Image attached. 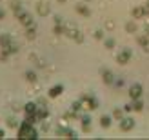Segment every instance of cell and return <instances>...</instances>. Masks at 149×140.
Returning a JSON list of instances; mask_svg holds the SVG:
<instances>
[{
    "label": "cell",
    "instance_id": "cell-1",
    "mask_svg": "<svg viewBox=\"0 0 149 140\" xmlns=\"http://www.w3.org/2000/svg\"><path fill=\"white\" fill-rule=\"evenodd\" d=\"M18 138H36V129L33 127V124H27V122L22 124L18 131Z\"/></svg>",
    "mask_w": 149,
    "mask_h": 140
},
{
    "label": "cell",
    "instance_id": "cell-2",
    "mask_svg": "<svg viewBox=\"0 0 149 140\" xmlns=\"http://www.w3.org/2000/svg\"><path fill=\"white\" fill-rule=\"evenodd\" d=\"M62 29H64V35L71 36V38H73V40H77V42H82V33H80L73 24H64Z\"/></svg>",
    "mask_w": 149,
    "mask_h": 140
},
{
    "label": "cell",
    "instance_id": "cell-3",
    "mask_svg": "<svg viewBox=\"0 0 149 140\" xmlns=\"http://www.w3.org/2000/svg\"><path fill=\"white\" fill-rule=\"evenodd\" d=\"M129 97H131L133 100H136V98L142 97V86H140V84H133V86L129 87Z\"/></svg>",
    "mask_w": 149,
    "mask_h": 140
},
{
    "label": "cell",
    "instance_id": "cell-4",
    "mask_svg": "<svg viewBox=\"0 0 149 140\" xmlns=\"http://www.w3.org/2000/svg\"><path fill=\"white\" fill-rule=\"evenodd\" d=\"M18 20L24 24L26 27H29V26H33V18H31V15L29 13H26V11H22L20 15H18Z\"/></svg>",
    "mask_w": 149,
    "mask_h": 140
},
{
    "label": "cell",
    "instance_id": "cell-5",
    "mask_svg": "<svg viewBox=\"0 0 149 140\" xmlns=\"http://www.w3.org/2000/svg\"><path fill=\"white\" fill-rule=\"evenodd\" d=\"M133 127H135V120H133V118H124V120H120V129L122 131H131Z\"/></svg>",
    "mask_w": 149,
    "mask_h": 140
},
{
    "label": "cell",
    "instance_id": "cell-6",
    "mask_svg": "<svg viewBox=\"0 0 149 140\" xmlns=\"http://www.w3.org/2000/svg\"><path fill=\"white\" fill-rule=\"evenodd\" d=\"M36 11H38V15H42V17H47L49 15V6L46 2H40L38 6H36Z\"/></svg>",
    "mask_w": 149,
    "mask_h": 140
},
{
    "label": "cell",
    "instance_id": "cell-7",
    "mask_svg": "<svg viewBox=\"0 0 149 140\" xmlns=\"http://www.w3.org/2000/svg\"><path fill=\"white\" fill-rule=\"evenodd\" d=\"M129 56H131V51H129V49H124L122 53L118 55V62H120V64H127Z\"/></svg>",
    "mask_w": 149,
    "mask_h": 140
},
{
    "label": "cell",
    "instance_id": "cell-8",
    "mask_svg": "<svg viewBox=\"0 0 149 140\" xmlns=\"http://www.w3.org/2000/svg\"><path fill=\"white\" fill-rule=\"evenodd\" d=\"M146 13H147V9H144V7H135V9H133V17H135V18H142Z\"/></svg>",
    "mask_w": 149,
    "mask_h": 140
},
{
    "label": "cell",
    "instance_id": "cell-9",
    "mask_svg": "<svg viewBox=\"0 0 149 140\" xmlns=\"http://www.w3.org/2000/svg\"><path fill=\"white\" fill-rule=\"evenodd\" d=\"M77 11H78L80 15H84V17H89V15H91V13H89V9H87V6H86V4H78V6H77Z\"/></svg>",
    "mask_w": 149,
    "mask_h": 140
},
{
    "label": "cell",
    "instance_id": "cell-10",
    "mask_svg": "<svg viewBox=\"0 0 149 140\" xmlns=\"http://www.w3.org/2000/svg\"><path fill=\"white\" fill-rule=\"evenodd\" d=\"M104 82L106 84H115V78H113V73L111 71H104Z\"/></svg>",
    "mask_w": 149,
    "mask_h": 140
},
{
    "label": "cell",
    "instance_id": "cell-11",
    "mask_svg": "<svg viewBox=\"0 0 149 140\" xmlns=\"http://www.w3.org/2000/svg\"><path fill=\"white\" fill-rule=\"evenodd\" d=\"M36 109H38V107H36V104H27V106H26V113H27V115H35Z\"/></svg>",
    "mask_w": 149,
    "mask_h": 140
},
{
    "label": "cell",
    "instance_id": "cell-12",
    "mask_svg": "<svg viewBox=\"0 0 149 140\" xmlns=\"http://www.w3.org/2000/svg\"><path fill=\"white\" fill-rule=\"evenodd\" d=\"M100 126L102 127H109L111 126V116H102V118H100Z\"/></svg>",
    "mask_w": 149,
    "mask_h": 140
},
{
    "label": "cell",
    "instance_id": "cell-13",
    "mask_svg": "<svg viewBox=\"0 0 149 140\" xmlns=\"http://www.w3.org/2000/svg\"><path fill=\"white\" fill-rule=\"evenodd\" d=\"M60 91H62V86H56V87H53V89H49V97H58Z\"/></svg>",
    "mask_w": 149,
    "mask_h": 140
},
{
    "label": "cell",
    "instance_id": "cell-14",
    "mask_svg": "<svg viewBox=\"0 0 149 140\" xmlns=\"http://www.w3.org/2000/svg\"><path fill=\"white\" fill-rule=\"evenodd\" d=\"M35 33H36V29H35L33 26H29V27H27V33H26V35H27V38H29V40H33V38H35Z\"/></svg>",
    "mask_w": 149,
    "mask_h": 140
},
{
    "label": "cell",
    "instance_id": "cell-15",
    "mask_svg": "<svg viewBox=\"0 0 149 140\" xmlns=\"http://www.w3.org/2000/svg\"><path fill=\"white\" fill-rule=\"evenodd\" d=\"M35 115L38 116V118H46V116H47V111H46L44 107H40V109H36V113H35Z\"/></svg>",
    "mask_w": 149,
    "mask_h": 140
},
{
    "label": "cell",
    "instance_id": "cell-16",
    "mask_svg": "<svg viewBox=\"0 0 149 140\" xmlns=\"http://www.w3.org/2000/svg\"><path fill=\"white\" fill-rule=\"evenodd\" d=\"M125 29H127L129 33H135V31H136V24H135V22H127V26H125Z\"/></svg>",
    "mask_w": 149,
    "mask_h": 140
},
{
    "label": "cell",
    "instance_id": "cell-17",
    "mask_svg": "<svg viewBox=\"0 0 149 140\" xmlns=\"http://www.w3.org/2000/svg\"><path fill=\"white\" fill-rule=\"evenodd\" d=\"M26 78L29 80V82H35V80H36V75H35L33 71H27V73H26Z\"/></svg>",
    "mask_w": 149,
    "mask_h": 140
},
{
    "label": "cell",
    "instance_id": "cell-18",
    "mask_svg": "<svg viewBox=\"0 0 149 140\" xmlns=\"http://www.w3.org/2000/svg\"><path fill=\"white\" fill-rule=\"evenodd\" d=\"M133 109H135V111H142V102H140L138 98L135 100V104H133Z\"/></svg>",
    "mask_w": 149,
    "mask_h": 140
},
{
    "label": "cell",
    "instance_id": "cell-19",
    "mask_svg": "<svg viewBox=\"0 0 149 140\" xmlns=\"http://www.w3.org/2000/svg\"><path fill=\"white\" fill-rule=\"evenodd\" d=\"M113 46H115V40H113V38H107V40H106V47H109V49H111Z\"/></svg>",
    "mask_w": 149,
    "mask_h": 140
},
{
    "label": "cell",
    "instance_id": "cell-20",
    "mask_svg": "<svg viewBox=\"0 0 149 140\" xmlns=\"http://www.w3.org/2000/svg\"><path fill=\"white\" fill-rule=\"evenodd\" d=\"M7 126H9V127H15V126H17V122H15V118H9V120H7Z\"/></svg>",
    "mask_w": 149,
    "mask_h": 140
},
{
    "label": "cell",
    "instance_id": "cell-21",
    "mask_svg": "<svg viewBox=\"0 0 149 140\" xmlns=\"http://www.w3.org/2000/svg\"><path fill=\"white\" fill-rule=\"evenodd\" d=\"M102 36H104V33H102V31H100V29H98V31H96V33H95V38H98V40H100V38H102Z\"/></svg>",
    "mask_w": 149,
    "mask_h": 140
},
{
    "label": "cell",
    "instance_id": "cell-22",
    "mask_svg": "<svg viewBox=\"0 0 149 140\" xmlns=\"http://www.w3.org/2000/svg\"><path fill=\"white\" fill-rule=\"evenodd\" d=\"M115 116H118V118L122 116V111H120V109H116V111H115Z\"/></svg>",
    "mask_w": 149,
    "mask_h": 140
},
{
    "label": "cell",
    "instance_id": "cell-23",
    "mask_svg": "<svg viewBox=\"0 0 149 140\" xmlns=\"http://www.w3.org/2000/svg\"><path fill=\"white\" fill-rule=\"evenodd\" d=\"M4 15H6V13H4V9H0V18H4Z\"/></svg>",
    "mask_w": 149,
    "mask_h": 140
},
{
    "label": "cell",
    "instance_id": "cell-24",
    "mask_svg": "<svg viewBox=\"0 0 149 140\" xmlns=\"http://www.w3.org/2000/svg\"><path fill=\"white\" fill-rule=\"evenodd\" d=\"M0 138H4V131L2 129H0Z\"/></svg>",
    "mask_w": 149,
    "mask_h": 140
}]
</instances>
